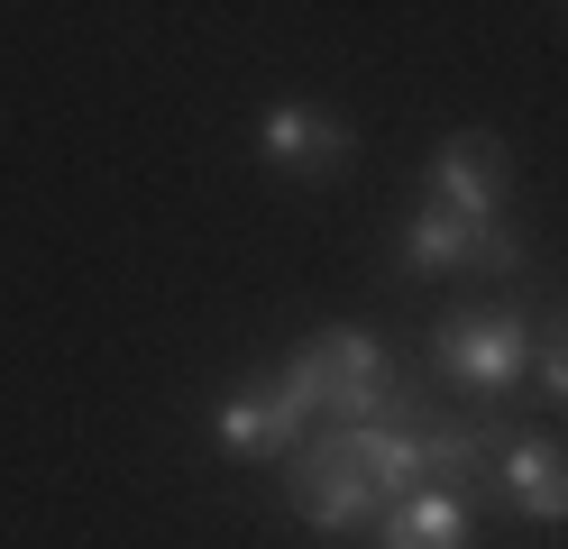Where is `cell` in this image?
<instances>
[{
	"mask_svg": "<svg viewBox=\"0 0 568 549\" xmlns=\"http://www.w3.org/2000/svg\"><path fill=\"white\" fill-rule=\"evenodd\" d=\"M531 394H541V403H568V312L531 339Z\"/></svg>",
	"mask_w": 568,
	"mask_h": 549,
	"instance_id": "8fae6325",
	"label": "cell"
},
{
	"mask_svg": "<svg viewBox=\"0 0 568 549\" xmlns=\"http://www.w3.org/2000/svg\"><path fill=\"white\" fill-rule=\"evenodd\" d=\"M422 413V403H413ZM413 413H395V421H348V430H331V449L367 476V495H376V512H395L404 495H422V439H413Z\"/></svg>",
	"mask_w": 568,
	"mask_h": 549,
	"instance_id": "52a82bcc",
	"label": "cell"
},
{
	"mask_svg": "<svg viewBox=\"0 0 568 549\" xmlns=\"http://www.w3.org/2000/svg\"><path fill=\"white\" fill-rule=\"evenodd\" d=\"M376 549H468V504H458L449 486H422L404 495L395 512H376Z\"/></svg>",
	"mask_w": 568,
	"mask_h": 549,
	"instance_id": "30bf717a",
	"label": "cell"
},
{
	"mask_svg": "<svg viewBox=\"0 0 568 549\" xmlns=\"http://www.w3.org/2000/svg\"><path fill=\"white\" fill-rule=\"evenodd\" d=\"M495 495H505L523 522H568V449L550 430H514L505 458H495Z\"/></svg>",
	"mask_w": 568,
	"mask_h": 549,
	"instance_id": "ba28073f",
	"label": "cell"
},
{
	"mask_svg": "<svg viewBox=\"0 0 568 549\" xmlns=\"http://www.w3.org/2000/svg\"><path fill=\"white\" fill-rule=\"evenodd\" d=\"M505 202H514V146L486 138V129L440 138V156H432V211L468 220V230H505Z\"/></svg>",
	"mask_w": 568,
	"mask_h": 549,
	"instance_id": "3957f363",
	"label": "cell"
},
{
	"mask_svg": "<svg viewBox=\"0 0 568 549\" xmlns=\"http://www.w3.org/2000/svg\"><path fill=\"white\" fill-rule=\"evenodd\" d=\"M257 156L275 174H294V183H331L348 156H358V129L331 120V110H312V101H284L257 120Z\"/></svg>",
	"mask_w": 568,
	"mask_h": 549,
	"instance_id": "8992f818",
	"label": "cell"
},
{
	"mask_svg": "<svg viewBox=\"0 0 568 549\" xmlns=\"http://www.w3.org/2000/svg\"><path fill=\"white\" fill-rule=\"evenodd\" d=\"M275 403L294 413L303 430H348V421H395L413 413V385L395 376L376 329H312V339L275 366Z\"/></svg>",
	"mask_w": 568,
	"mask_h": 549,
	"instance_id": "6da1fadb",
	"label": "cell"
},
{
	"mask_svg": "<svg viewBox=\"0 0 568 549\" xmlns=\"http://www.w3.org/2000/svg\"><path fill=\"white\" fill-rule=\"evenodd\" d=\"M284 504L303 512L312 531H358L367 512H376V495H367V476L348 467L339 449H331V430H312L294 458H284Z\"/></svg>",
	"mask_w": 568,
	"mask_h": 549,
	"instance_id": "5b68a950",
	"label": "cell"
},
{
	"mask_svg": "<svg viewBox=\"0 0 568 549\" xmlns=\"http://www.w3.org/2000/svg\"><path fill=\"white\" fill-rule=\"evenodd\" d=\"M432 366H440V385L458 403L495 413V403H514L531 385V321L514 303H468V312H449L432 329Z\"/></svg>",
	"mask_w": 568,
	"mask_h": 549,
	"instance_id": "7a4b0ae2",
	"label": "cell"
},
{
	"mask_svg": "<svg viewBox=\"0 0 568 549\" xmlns=\"http://www.w3.org/2000/svg\"><path fill=\"white\" fill-rule=\"evenodd\" d=\"M211 439H221L230 458H294L312 430L275 403V385H266V376H247V385L221 403V413H211Z\"/></svg>",
	"mask_w": 568,
	"mask_h": 549,
	"instance_id": "9c48e42d",
	"label": "cell"
},
{
	"mask_svg": "<svg viewBox=\"0 0 568 549\" xmlns=\"http://www.w3.org/2000/svg\"><path fill=\"white\" fill-rule=\"evenodd\" d=\"M404 275H523V238L514 230H468V220H449L422 202L404 220Z\"/></svg>",
	"mask_w": 568,
	"mask_h": 549,
	"instance_id": "277c9868",
	"label": "cell"
}]
</instances>
